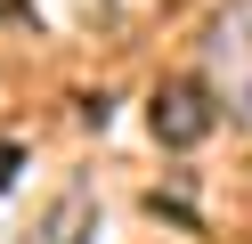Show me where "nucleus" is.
Masks as SVG:
<instances>
[{
  "mask_svg": "<svg viewBox=\"0 0 252 244\" xmlns=\"http://www.w3.org/2000/svg\"><path fill=\"white\" fill-rule=\"evenodd\" d=\"M0 16H25V0H0Z\"/></svg>",
  "mask_w": 252,
  "mask_h": 244,
  "instance_id": "5",
  "label": "nucleus"
},
{
  "mask_svg": "<svg viewBox=\"0 0 252 244\" xmlns=\"http://www.w3.org/2000/svg\"><path fill=\"white\" fill-rule=\"evenodd\" d=\"M203 65H212L220 106L252 130V0H228V8H220L212 41H203Z\"/></svg>",
  "mask_w": 252,
  "mask_h": 244,
  "instance_id": "1",
  "label": "nucleus"
},
{
  "mask_svg": "<svg viewBox=\"0 0 252 244\" xmlns=\"http://www.w3.org/2000/svg\"><path fill=\"white\" fill-rule=\"evenodd\" d=\"M147 122H155V139L163 146H203L212 139V122H220V90L212 81H163V90L147 98Z\"/></svg>",
  "mask_w": 252,
  "mask_h": 244,
  "instance_id": "2",
  "label": "nucleus"
},
{
  "mask_svg": "<svg viewBox=\"0 0 252 244\" xmlns=\"http://www.w3.org/2000/svg\"><path fill=\"white\" fill-rule=\"evenodd\" d=\"M17 171H25V146H17V139H0V195L17 187Z\"/></svg>",
  "mask_w": 252,
  "mask_h": 244,
  "instance_id": "4",
  "label": "nucleus"
},
{
  "mask_svg": "<svg viewBox=\"0 0 252 244\" xmlns=\"http://www.w3.org/2000/svg\"><path fill=\"white\" fill-rule=\"evenodd\" d=\"M98 220V211H90V195L73 187V195H57V211L49 220H41V244H82V228Z\"/></svg>",
  "mask_w": 252,
  "mask_h": 244,
  "instance_id": "3",
  "label": "nucleus"
}]
</instances>
